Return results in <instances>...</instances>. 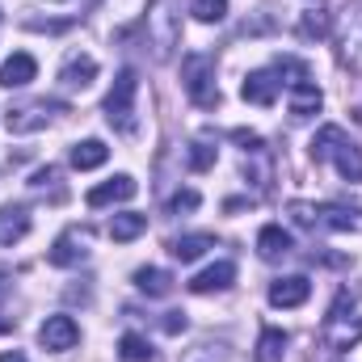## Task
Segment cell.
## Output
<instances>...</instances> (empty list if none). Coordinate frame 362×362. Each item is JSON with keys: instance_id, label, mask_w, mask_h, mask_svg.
<instances>
[{"instance_id": "1", "label": "cell", "mask_w": 362, "mask_h": 362, "mask_svg": "<svg viewBox=\"0 0 362 362\" xmlns=\"http://www.w3.org/2000/svg\"><path fill=\"white\" fill-rule=\"evenodd\" d=\"M312 160H316V165L333 160L341 177L354 181V185H362V152L354 148V139H350L341 127H333V122L316 131V139H312Z\"/></svg>"}, {"instance_id": "2", "label": "cell", "mask_w": 362, "mask_h": 362, "mask_svg": "<svg viewBox=\"0 0 362 362\" xmlns=\"http://www.w3.org/2000/svg\"><path fill=\"white\" fill-rule=\"evenodd\" d=\"M286 215L308 232H354L358 228V211L337 206V202H303V198H295L286 206Z\"/></svg>"}, {"instance_id": "3", "label": "cell", "mask_w": 362, "mask_h": 362, "mask_svg": "<svg viewBox=\"0 0 362 362\" xmlns=\"http://www.w3.org/2000/svg\"><path fill=\"white\" fill-rule=\"evenodd\" d=\"M135 97H139V76H135V68H122L114 76V89L105 93V122L118 127V131H131L135 127V118H131Z\"/></svg>"}, {"instance_id": "4", "label": "cell", "mask_w": 362, "mask_h": 362, "mask_svg": "<svg viewBox=\"0 0 362 362\" xmlns=\"http://www.w3.org/2000/svg\"><path fill=\"white\" fill-rule=\"evenodd\" d=\"M181 81H185V93H189L194 105H202V110H215V105H219V85H215V64H211V55H185Z\"/></svg>"}, {"instance_id": "5", "label": "cell", "mask_w": 362, "mask_h": 362, "mask_svg": "<svg viewBox=\"0 0 362 362\" xmlns=\"http://www.w3.org/2000/svg\"><path fill=\"white\" fill-rule=\"evenodd\" d=\"M337 55L350 72L362 76V0H350L337 17Z\"/></svg>"}, {"instance_id": "6", "label": "cell", "mask_w": 362, "mask_h": 362, "mask_svg": "<svg viewBox=\"0 0 362 362\" xmlns=\"http://www.w3.org/2000/svg\"><path fill=\"white\" fill-rule=\"evenodd\" d=\"M148 38H152L156 59H169L173 55V47L181 42V17H177V4L173 0H160L148 13Z\"/></svg>"}, {"instance_id": "7", "label": "cell", "mask_w": 362, "mask_h": 362, "mask_svg": "<svg viewBox=\"0 0 362 362\" xmlns=\"http://www.w3.org/2000/svg\"><path fill=\"white\" fill-rule=\"evenodd\" d=\"M362 341V316H346V295L333 303V312L325 316V346L333 350V354H346V350H354Z\"/></svg>"}, {"instance_id": "8", "label": "cell", "mask_w": 362, "mask_h": 362, "mask_svg": "<svg viewBox=\"0 0 362 362\" xmlns=\"http://www.w3.org/2000/svg\"><path fill=\"white\" fill-rule=\"evenodd\" d=\"M55 114H68V105L64 101H25V105H13L8 114H4V127L13 131V135H30V131H42Z\"/></svg>"}, {"instance_id": "9", "label": "cell", "mask_w": 362, "mask_h": 362, "mask_svg": "<svg viewBox=\"0 0 362 362\" xmlns=\"http://www.w3.org/2000/svg\"><path fill=\"white\" fill-rule=\"evenodd\" d=\"M81 341V325L72 320V316H47L42 325H38V346L42 350H51V354H64V350H72Z\"/></svg>"}, {"instance_id": "10", "label": "cell", "mask_w": 362, "mask_h": 362, "mask_svg": "<svg viewBox=\"0 0 362 362\" xmlns=\"http://www.w3.org/2000/svg\"><path fill=\"white\" fill-rule=\"evenodd\" d=\"M135 194H139V181L131 177V173H118V177L93 185L85 202H89V206H114V202H131Z\"/></svg>"}, {"instance_id": "11", "label": "cell", "mask_w": 362, "mask_h": 362, "mask_svg": "<svg viewBox=\"0 0 362 362\" xmlns=\"http://www.w3.org/2000/svg\"><path fill=\"white\" fill-rule=\"evenodd\" d=\"M278 93H282V81H278L274 68H257V72H249L245 85H240V97L253 101V105H274Z\"/></svg>"}, {"instance_id": "12", "label": "cell", "mask_w": 362, "mask_h": 362, "mask_svg": "<svg viewBox=\"0 0 362 362\" xmlns=\"http://www.w3.org/2000/svg\"><path fill=\"white\" fill-rule=\"evenodd\" d=\"M85 253H89V236L72 228V232H64V236L51 245V253H47V257H51V266H81V262H85Z\"/></svg>"}, {"instance_id": "13", "label": "cell", "mask_w": 362, "mask_h": 362, "mask_svg": "<svg viewBox=\"0 0 362 362\" xmlns=\"http://www.w3.org/2000/svg\"><path fill=\"white\" fill-rule=\"evenodd\" d=\"M34 76H38V64H34V55H25V51L8 55V59L0 64V89H25Z\"/></svg>"}, {"instance_id": "14", "label": "cell", "mask_w": 362, "mask_h": 362, "mask_svg": "<svg viewBox=\"0 0 362 362\" xmlns=\"http://www.w3.org/2000/svg\"><path fill=\"white\" fill-rule=\"evenodd\" d=\"M308 295H312V282H308L303 274L278 278V282L270 286V303L274 308H299V303H308Z\"/></svg>"}, {"instance_id": "15", "label": "cell", "mask_w": 362, "mask_h": 362, "mask_svg": "<svg viewBox=\"0 0 362 362\" xmlns=\"http://www.w3.org/2000/svg\"><path fill=\"white\" fill-rule=\"evenodd\" d=\"M232 282H236V266L232 262H215V266H206L202 274L189 278V291L194 295H211V291H228Z\"/></svg>"}, {"instance_id": "16", "label": "cell", "mask_w": 362, "mask_h": 362, "mask_svg": "<svg viewBox=\"0 0 362 362\" xmlns=\"http://www.w3.org/2000/svg\"><path fill=\"white\" fill-rule=\"evenodd\" d=\"M291 249H295V245H291V232H282L278 223H266V228L257 232V253H262V262H282Z\"/></svg>"}, {"instance_id": "17", "label": "cell", "mask_w": 362, "mask_h": 362, "mask_svg": "<svg viewBox=\"0 0 362 362\" xmlns=\"http://www.w3.org/2000/svg\"><path fill=\"white\" fill-rule=\"evenodd\" d=\"M30 232V211L25 206H0V245H17Z\"/></svg>"}, {"instance_id": "18", "label": "cell", "mask_w": 362, "mask_h": 362, "mask_svg": "<svg viewBox=\"0 0 362 362\" xmlns=\"http://www.w3.org/2000/svg\"><path fill=\"white\" fill-rule=\"evenodd\" d=\"M320 105H325V97L312 85V76L291 85V114H295V118H312V114H320Z\"/></svg>"}, {"instance_id": "19", "label": "cell", "mask_w": 362, "mask_h": 362, "mask_svg": "<svg viewBox=\"0 0 362 362\" xmlns=\"http://www.w3.org/2000/svg\"><path fill=\"white\" fill-rule=\"evenodd\" d=\"M93 76H97V59H93V55H76V59L64 64L59 85H68V89H89Z\"/></svg>"}, {"instance_id": "20", "label": "cell", "mask_w": 362, "mask_h": 362, "mask_svg": "<svg viewBox=\"0 0 362 362\" xmlns=\"http://www.w3.org/2000/svg\"><path fill=\"white\" fill-rule=\"evenodd\" d=\"M135 286L148 299H165V295H173V274L156 270V266H144V270H135Z\"/></svg>"}, {"instance_id": "21", "label": "cell", "mask_w": 362, "mask_h": 362, "mask_svg": "<svg viewBox=\"0 0 362 362\" xmlns=\"http://www.w3.org/2000/svg\"><path fill=\"white\" fill-rule=\"evenodd\" d=\"M144 232H148V215H139V211H122V215L110 219V236H114L118 245H127V240H135V236H144Z\"/></svg>"}, {"instance_id": "22", "label": "cell", "mask_w": 362, "mask_h": 362, "mask_svg": "<svg viewBox=\"0 0 362 362\" xmlns=\"http://www.w3.org/2000/svg\"><path fill=\"white\" fill-rule=\"evenodd\" d=\"M329 30H333V21H329V13H325L320 4H316V8H308V13L299 17V25H295V34H299L303 42H320Z\"/></svg>"}, {"instance_id": "23", "label": "cell", "mask_w": 362, "mask_h": 362, "mask_svg": "<svg viewBox=\"0 0 362 362\" xmlns=\"http://www.w3.org/2000/svg\"><path fill=\"white\" fill-rule=\"evenodd\" d=\"M105 156H110V148H105L101 139H85V144H76V148H72V169H81V173L101 169V165H105Z\"/></svg>"}, {"instance_id": "24", "label": "cell", "mask_w": 362, "mask_h": 362, "mask_svg": "<svg viewBox=\"0 0 362 362\" xmlns=\"http://www.w3.org/2000/svg\"><path fill=\"white\" fill-rule=\"evenodd\" d=\"M206 249H215V240L206 236V232H194V236H177L173 245H169V253L177 257V262H198Z\"/></svg>"}, {"instance_id": "25", "label": "cell", "mask_w": 362, "mask_h": 362, "mask_svg": "<svg viewBox=\"0 0 362 362\" xmlns=\"http://www.w3.org/2000/svg\"><path fill=\"white\" fill-rule=\"evenodd\" d=\"M286 354V333L282 329H266L257 337V350H253V362H282Z\"/></svg>"}, {"instance_id": "26", "label": "cell", "mask_w": 362, "mask_h": 362, "mask_svg": "<svg viewBox=\"0 0 362 362\" xmlns=\"http://www.w3.org/2000/svg\"><path fill=\"white\" fill-rule=\"evenodd\" d=\"M118 354L127 362H152V346L139 337V333H122V341H118Z\"/></svg>"}, {"instance_id": "27", "label": "cell", "mask_w": 362, "mask_h": 362, "mask_svg": "<svg viewBox=\"0 0 362 362\" xmlns=\"http://www.w3.org/2000/svg\"><path fill=\"white\" fill-rule=\"evenodd\" d=\"M189 13H194L202 25H215V21H223V17H228V0H194V4H189Z\"/></svg>"}, {"instance_id": "28", "label": "cell", "mask_w": 362, "mask_h": 362, "mask_svg": "<svg viewBox=\"0 0 362 362\" xmlns=\"http://www.w3.org/2000/svg\"><path fill=\"white\" fill-rule=\"evenodd\" d=\"M211 165H215V148H211V144H194V148H189V169H194V173H206Z\"/></svg>"}, {"instance_id": "29", "label": "cell", "mask_w": 362, "mask_h": 362, "mask_svg": "<svg viewBox=\"0 0 362 362\" xmlns=\"http://www.w3.org/2000/svg\"><path fill=\"white\" fill-rule=\"evenodd\" d=\"M198 189H177L173 198H169V215H181V211H198Z\"/></svg>"}, {"instance_id": "30", "label": "cell", "mask_w": 362, "mask_h": 362, "mask_svg": "<svg viewBox=\"0 0 362 362\" xmlns=\"http://www.w3.org/2000/svg\"><path fill=\"white\" fill-rule=\"evenodd\" d=\"M232 139H236L245 152H262V135H253V131H232Z\"/></svg>"}, {"instance_id": "31", "label": "cell", "mask_w": 362, "mask_h": 362, "mask_svg": "<svg viewBox=\"0 0 362 362\" xmlns=\"http://www.w3.org/2000/svg\"><path fill=\"white\" fill-rule=\"evenodd\" d=\"M181 329H185V316L181 312H169L165 316V333H181Z\"/></svg>"}, {"instance_id": "32", "label": "cell", "mask_w": 362, "mask_h": 362, "mask_svg": "<svg viewBox=\"0 0 362 362\" xmlns=\"http://www.w3.org/2000/svg\"><path fill=\"white\" fill-rule=\"evenodd\" d=\"M4 295H8V278L0 274V303H4ZM0 333H8V320H4V312H0Z\"/></svg>"}, {"instance_id": "33", "label": "cell", "mask_w": 362, "mask_h": 362, "mask_svg": "<svg viewBox=\"0 0 362 362\" xmlns=\"http://www.w3.org/2000/svg\"><path fill=\"white\" fill-rule=\"evenodd\" d=\"M0 362H25V354H17V350H8V354H0Z\"/></svg>"}]
</instances>
